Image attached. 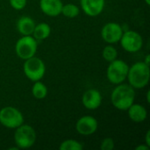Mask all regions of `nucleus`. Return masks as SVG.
Wrapping results in <instances>:
<instances>
[{
    "label": "nucleus",
    "instance_id": "nucleus-1",
    "mask_svg": "<svg viewBox=\"0 0 150 150\" xmlns=\"http://www.w3.org/2000/svg\"><path fill=\"white\" fill-rule=\"evenodd\" d=\"M135 100V89L130 84L120 83L111 95L112 105L120 111H127Z\"/></svg>",
    "mask_w": 150,
    "mask_h": 150
},
{
    "label": "nucleus",
    "instance_id": "nucleus-2",
    "mask_svg": "<svg viewBox=\"0 0 150 150\" xmlns=\"http://www.w3.org/2000/svg\"><path fill=\"white\" fill-rule=\"evenodd\" d=\"M149 65L144 62H138L129 67L127 79L134 89H143L149 83Z\"/></svg>",
    "mask_w": 150,
    "mask_h": 150
},
{
    "label": "nucleus",
    "instance_id": "nucleus-3",
    "mask_svg": "<svg viewBox=\"0 0 150 150\" xmlns=\"http://www.w3.org/2000/svg\"><path fill=\"white\" fill-rule=\"evenodd\" d=\"M36 132L30 125H25L23 123L15 130L14 142L18 149H25L33 147L36 142Z\"/></svg>",
    "mask_w": 150,
    "mask_h": 150
},
{
    "label": "nucleus",
    "instance_id": "nucleus-4",
    "mask_svg": "<svg viewBox=\"0 0 150 150\" xmlns=\"http://www.w3.org/2000/svg\"><path fill=\"white\" fill-rule=\"evenodd\" d=\"M23 69L25 76L33 82L41 80L46 73L44 62L40 58L35 56L25 60Z\"/></svg>",
    "mask_w": 150,
    "mask_h": 150
},
{
    "label": "nucleus",
    "instance_id": "nucleus-5",
    "mask_svg": "<svg viewBox=\"0 0 150 150\" xmlns=\"http://www.w3.org/2000/svg\"><path fill=\"white\" fill-rule=\"evenodd\" d=\"M129 66L122 60L115 59L111 62L106 71V76L110 83L113 84L122 83L127 76Z\"/></svg>",
    "mask_w": 150,
    "mask_h": 150
},
{
    "label": "nucleus",
    "instance_id": "nucleus-6",
    "mask_svg": "<svg viewBox=\"0 0 150 150\" xmlns=\"http://www.w3.org/2000/svg\"><path fill=\"white\" fill-rule=\"evenodd\" d=\"M0 123L7 128L16 129L24 123V117L17 108L5 106L0 110Z\"/></svg>",
    "mask_w": 150,
    "mask_h": 150
},
{
    "label": "nucleus",
    "instance_id": "nucleus-7",
    "mask_svg": "<svg viewBox=\"0 0 150 150\" xmlns=\"http://www.w3.org/2000/svg\"><path fill=\"white\" fill-rule=\"evenodd\" d=\"M37 40L32 35L23 36L15 45L16 54L24 61L34 56L37 52Z\"/></svg>",
    "mask_w": 150,
    "mask_h": 150
},
{
    "label": "nucleus",
    "instance_id": "nucleus-8",
    "mask_svg": "<svg viewBox=\"0 0 150 150\" xmlns=\"http://www.w3.org/2000/svg\"><path fill=\"white\" fill-rule=\"evenodd\" d=\"M120 42L122 48L129 53H136L140 51L143 46V39L142 35L133 30L124 32Z\"/></svg>",
    "mask_w": 150,
    "mask_h": 150
},
{
    "label": "nucleus",
    "instance_id": "nucleus-9",
    "mask_svg": "<svg viewBox=\"0 0 150 150\" xmlns=\"http://www.w3.org/2000/svg\"><path fill=\"white\" fill-rule=\"evenodd\" d=\"M124 30L122 26L115 22L105 24L101 30V37L108 44H114L120 41Z\"/></svg>",
    "mask_w": 150,
    "mask_h": 150
},
{
    "label": "nucleus",
    "instance_id": "nucleus-10",
    "mask_svg": "<svg viewBox=\"0 0 150 150\" xmlns=\"http://www.w3.org/2000/svg\"><path fill=\"white\" fill-rule=\"evenodd\" d=\"M98 127V120L92 117V116H83L81 117L76 124V129L78 134L84 136H89L97 132Z\"/></svg>",
    "mask_w": 150,
    "mask_h": 150
},
{
    "label": "nucleus",
    "instance_id": "nucleus-11",
    "mask_svg": "<svg viewBox=\"0 0 150 150\" xmlns=\"http://www.w3.org/2000/svg\"><path fill=\"white\" fill-rule=\"evenodd\" d=\"M82 102L83 106L88 110H96L102 104L101 93L95 89L87 90L82 98Z\"/></svg>",
    "mask_w": 150,
    "mask_h": 150
},
{
    "label": "nucleus",
    "instance_id": "nucleus-12",
    "mask_svg": "<svg viewBox=\"0 0 150 150\" xmlns=\"http://www.w3.org/2000/svg\"><path fill=\"white\" fill-rule=\"evenodd\" d=\"M83 12L90 17L98 16L105 8V0H80Z\"/></svg>",
    "mask_w": 150,
    "mask_h": 150
},
{
    "label": "nucleus",
    "instance_id": "nucleus-13",
    "mask_svg": "<svg viewBox=\"0 0 150 150\" xmlns=\"http://www.w3.org/2000/svg\"><path fill=\"white\" fill-rule=\"evenodd\" d=\"M62 0H40V7L41 11L49 17H57L62 13Z\"/></svg>",
    "mask_w": 150,
    "mask_h": 150
},
{
    "label": "nucleus",
    "instance_id": "nucleus-14",
    "mask_svg": "<svg viewBox=\"0 0 150 150\" xmlns=\"http://www.w3.org/2000/svg\"><path fill=\"white\" fill-rule=\"evenodd\" d=\"M129 119L134 123H142L146 120L148 117V112L146 108L140 104H133L127 110Z\"/></svg>",
    "mask_w": 150,
    "mask_h": 150
},
{
    "label": "nucleus",
    "instance_id": "nucleus-15",
    "mask_svg": "<svg viewBox=\"0 0 150 150\" xmlns=\"http://www.w3.org/2000/svg\"><path fill=\"white\" fill-rule=\"evenodd\" d=\"M35 25L36 24L32 18L28 16H23L17 22V29L18 33L23 36L32 35Z\"/></svg>",
    "mask_w": 150,
    "mask_h": 150
},
{
    "label": "nucleus",
    "instance_id": "nucleus-16",
    "mask_svg": "<svg viewBox=\"0 0 150 150\" xmlns=\"http://www.w3.org/2000/svg\"><path fill=\"white\" fill-rule=\"evenodd\" d=\"M51 33V27L47 23H40L38 25H35V27L33 32V37L36 40H43L49 37Z\"/></svg>",
    "mask_w": 150,
    "mask_h": 150
},
{
    "label": "nucleus",
    "instance_id": "nucleus-17",
    "mask_svg": "<svg viewBox=\"0 0 150 150\" xmlns=\"http://www.w3.org/2000/svg\"><path fill=\"white\" fill-rule=\"evenodd\" d=\"M32 94L36 99H43L47 95V88L40 81H36L33 85Z\"/></svg>",
    "mask_w": 150,
    "mask_h": 150
},
{
    "label": "nucleus",
    "instance_id": "nucleus-18",
    "mask_svg": "<svg viewBox=\"0 0 150 150\" xmlns=\"http://www.w3.org/2000/svg\"><path fill=\"white\" fill-rule=\"evenodd\" d=\"M80 13V9L77 5L74 4H63L62 5V13L63 14L65 17L69 18H74L76 17H77Z\"/></svg>",
    "mask_w": 150,
    "mask_h": 150
},
{
    "label": "nucleus",
    "instance_id": "nucleus-19",
    "mask_svg": "<svg viewBox=\"0 0 150 150\" xmlns=\"http://www.w3.org/2000/svg\"><path fill=\"white\" fill-rule=\"evenodd\" d=\"M59 149L60 150H83V145L76 140L68 139L61 143Z\"/></svg>",
    "mask_w": 150,
    "mask_h": 150
},
{
    "label": "nucleus",
    "instance_id": "nucleus-20",
    "mask_svg": "<svg viewBox=\"0 0 150 150\" xmlns=\"http://www.w3.org/2000/svg\"><path fill=\"white\" fill-rule=\"evenodd\" d=\"M102 55H103V58L105 59V61H106L108 62H111L114 61L115 59H117V57H118V51H117V49L113 46L107 45L103 49Z\"/></svg>",
    "mask_w": 150,
    "mask_h": 150
},
{
    "label": "nucleus",
    "instance_id": "nucleus-21",
    "mask_svg": "<svg viewBox=\"0 0 150 150\" xmlns=\"http://www.w3.org/2000/svg\"><path fill=\"white\" fill-rule=\"evenodd\" d=\"M114 147H115V142L113 139L110 137L105 138L102 141L101 145H100L101 150H112L114 149Z\"/></svg>",
    "mask_w": 150,
    "mask_h": 150
},
{
    "label": "nucleus",
    "instance_id": "nucleus-22",
    "mask_svg": "<svg viewBox=\"0 0 150 150\" xmlns=\"http://www.w3.org/2000/svg\"><path fill=\"white\" fill-rule=\"evenodd\" d=\"M11 6L17 11L23 10L27 3V0H9Z\"/></svg>",
    "mask_w": 150,
    "mask_h": 150
},
{
    "label": "nucleus",
    "instance_id": "nucleus-23",
    "mask_svg": "<svg viewBox=\"0 0 150 150\" xmlns=\"http://www.w3.org/2000/svg\"><path fill=\"white\" fill-rule=\"evenodd\" d=\"M145 142H146V145H148L149 147H150V131L149 130L146 133V135H145Z\"/></svg>",
    "mask_w": 150,
    "mask_h": 150
},
{
    "label": "nucleus",
    "instance_id": "nucleus-24",
    "mask_svg": "<svg viewBox=\"0 0 150 150\" xmlns=\"http://www.w3.org/2000/svg\"><path fill=\"white\" fill-rule=\"evenodd\" d=\"M150 147H149L148 145H146V144H142V145H140V146H138V147H136L135 148V149L136 150H148L149 149Z\"/></svg>",
    "mask_w": 150,
    "mask_h": 150
},
{
    "label": "nucleus",
    "instance_id": "nucleus-25",
    "mask_svg": "<svg viewBox=\"0 0 150 150\" xmlns=\"http://www.w3.org/2000/svg\"><path fill=\"white\" fill-rule=\"evenodd\" d=\"M149 60H150V55L149 54H148L146 57H145V61H143L146 64H148V65H149Z\"/></svg>",
    "mask_w": 150,
    "mask_h": 150
},
{
    "label": "nucleus",
    "instance_id": "nucleus-26",
    "mask_svg": "<svg viewBox=\"0 0 150 150\" xmlns=\"http://www.w3.org/2000/svg\"><path fill=\"white\" fill-rule=\"evenodd\" d=\"M147 102H148V103H150V91L149 90L147 91Z\"/></svg>",
    "mask_w": 150,
    "mask_h": 150
},
{
    "label": "nucleus",
    "instance_id": "nucleus-27",
    "mask_svg": "<svg viewBox=\"0 0 150 150\" xmlns=\"http://www.w3.org/2000/svg\"><path fill=\"white\" fill-rule=\"evenodd\" d=\"M144 1H145V3H146V4H147L148 5H149V4H150V0H144Z\"/></svg>",
    "mask_w": 150,
    "mask_h": 150
}]
</instances>
